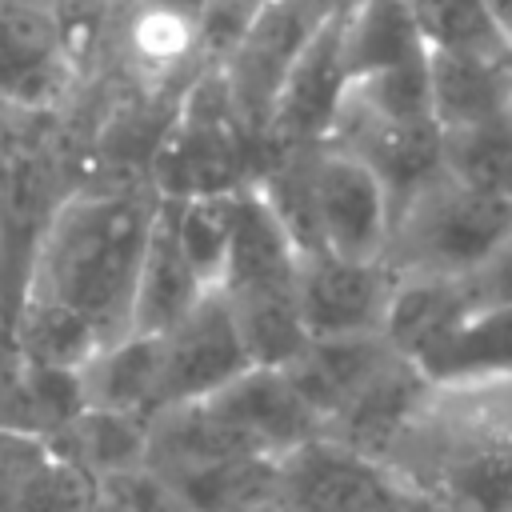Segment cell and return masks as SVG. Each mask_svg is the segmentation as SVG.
<instances>
[{
	"instance_id": "obj_1",
	"label": "cell",
	"mask_w": 512,
	"mask_h": 512,
	"mask_svg": "<svg viewBox=\"0 0 512 512\" xmlns=\"http://www.w3.org/2000/svg\"><path fill=\"white\" fill-rule=\"evenodd\" d=\"M160 196L148 180L92 184L72 192L32 244L20 292L56 300L80 316L100 344L132 336V292Z\"/></svg>"
},
{
	"instance_id": "obj_2",
	"label": "cell",
	"mask_w": 512,
	"mask_h": 512,
	"mask_svg": "<svg viewBox=\"0 0 512 512\" xmlns=\"http://www.w3.org/2000/svg\"><path fill=\"white\" fill-rule=\"evenodd\" d=\"M216 288L256 364L284 368L300 356L308 344L300 320V252L252 184L240 192V216Z\"/></svg>"
},
{
	"instance_id": "obj_3",
	"label": "cell",
	"mask_w": 512,
	"mask_h": 512,
	"mask_svg": "<svg viewBox=\"0 0 512 512\" xmlns=\"http://www.w3.org/2000/svg\"><path fill=\"white\" fill-rule=\"evenodd\" d=\"M256 144L240 128L220 72H196L152 144L148 184L160 200H196L240 192L256 176Z\"/></svg>"
},
{
	"instance_id": "obj_4",
	"label": "cell",
	"mask_w": 512,
	"mask_h": 512,
	"mask_svg": "<svg viewBox=\"0 0 512 512\" xmlns=\"http://www.w3.org/2000/svg\"><path fill=\"white\" fill-rule=\"evenodd\" d=\"M512 240V200L440 176L396 220L384 264L396 276H468Z\"/></svg>"
},
{
	"instance_id": "obj_5",
	"label": "cell",
	"mask_w": 512,
	"mask_h": 512,
	"mask_svg": "<svg viewBox=\"0 0 512 512\" xmlns=\"http://www.w3.org/2000/svg\"><path fill=\"white\" fill-rule=\"evenodd\" d=\"M344 4L332 0H264L240 36V44L228 52V60L216 68L224 80V92L232 100V112L240 128L252 136L256 152L272 124L276 100L288 84V72L296 68L308 40L320 32V24Z\"/></svg>"
},
{
	"instance_id": "obj_6",
	"label": "cell",
	"mask_w": 512,
	"mask_h": 512,
	"mask_svg": "<svg viewBox=\"0 0 512 512\" xmlns=\"http://www.w3.org/2000/svg\"><path fill=\"white\" fill-rule=\"evenodd\" d=\"M256 368L236 316L220 288H208L200 304L160 336V412L196 404Z\"/></svg>"
},
{
	"instance_id": "obj_7",
	"label": "cell",
	"mask_w": 512,
	"mask_h": 512,
	"mask_svg": "<svg viewBox=\"0 0 512 512\" xmlns=\"http://www.w3.org/2000/svg\"><path fill=\"white\" fill-rule=\"evenodd\" d=\"M280 504L292 512H408V496L380 460H368L328 436L280 456Z\"/></svg>"
},
{
	"instance_id": "obj_8",
	"label": "cell",
	"mask_w": 512,
	"mask_h": 512,
	"mask_svg": "<svg viewBox=\"0 0 512 512\" xmlns=\"http://www.w3.org/2000/svg\"><path fill=\"white\" fill-rule=\"evenodd\" d=\"M312 184L324 252L344 260H384L392 240V200L380 176L352 152L320 144Z\"/></svg>"
},
{
	"instance_id": "obj_9",
	"label": "cell",
	"mask_w": 512,
	"mask_h": 512,
	"mask_svg": "<svg viewBox=\"0 0 512 512\" xmlns=\"http://www.w3.org/2000/svg\"><path fill=\"white\" fill-rule=\"evenodd\" d=\"M348 8V4H344ZM344 8H336L320 32L308 40L300 52L296 68L288 72V84L276 100L272 124L260 140V152H300V148H320L328 144L340 108L348 100V72H344Z\"/></svg>"
},
{
	"instance_id": "obj_10",
	"label": "cell",
	"mask_w": 512,
	"mask_h": 512,
	"mask_svg": "<svg viewBox=\"0 0 512 512\" xmlns=\"http://www.w3.org/2000/svg\"><path fill=\"white\" fill-rule=\"evenodd\" d=\"M200 404L248 456H288L324 432L320 416L308 408L284 368L256 364Z\"/></svg>"
},
{
	"instance_id": "obj_11",
	"label": "cell",
	"mask_w": 512,
	"mask_h": 512,
	"mask_svg": "<svg viewBox=\"0 0 512 512\" xmlns=\"http://www.w3.org/2000/svg\"><path fill=\"white\" fill-rule=\"evenodd\" d=\"M392 284L396 272L384 260H344L336 252L300 256V320L308 340L380 332Z\"/></svg>"
},
{
	"instance_id": "obj_12",
	"label": "cell",
	"mask_w": 512,
	"mask_h": 512,
	"mask_svg": "<svg viewBox=\"0 0 512 512\" xmlns=\"http://www.w3.org/2000/svg\"><path fill=\"white\" fill-rule=\"evenodd\" d=\"M396 352L380 332L372 336H328V340H308L292 364H284L288 380L296 392L308 400V408L328 424L352 396H360L388 364Z\"/></svg>"
},
{
	"instance_id": "obj_13",
	"label": "cell",
	"mask_w": 512,
	"mask_h": 512,
	"mask_svg": "<svg viewBox=\"0 0 512 512\" xmlns=\"http://www.w3.org/2000/svg\"><path fill=\"white\" fill-rule=\"evenodd\" d=\"M204 292H208L204 280L196 276V268L180 252L168 204L160 200L152 232H148V244H144L136 292H132V336H164V332H172L200 304Z\"/></svg>"
},
{
	"instance_id": "obj_14",
	"label": "cell",
	"mask_w": 512,
	"mask_h": 512,
	"mask_svg": "<svg viewBox=\"0 0 512 512\" xmlns=\"http://www.w3.org/2000/svg\"><path fill=\"white\" fill-rule=\"evenodd\" d=\"M428 388V380L416 372V364L408 360H392L360 396H352L328 424L320 436L368 456V460H380L392 440L408 428L416 404H420V392Z\"/></svg>"
},
{
	"instance_id": "obj_15",
	"label": "cell",
	"mask_w": 512,
	"mask_h": 512,
	"mask_svg": "<svg viewBox=\"0 0 512 512\" xmlns=\"http://www.w3.org/2000/svg\"><path fill=\"white\" fill-rule=\"evenodd\" d=\"M416 372L428 380V388H452V384L512 376V308L464 312L416 360Z\"/></svg>"
},
{
	"instance_id": "obj_16",
	"label": "cell",
	"mask_w": 512,
	"mask_h": 512,
	"mask_svg": "<svg viewBox=\"0 0 512 512\" xmlns=\"http://www.w3.org/2000/svg\"><path fill=\"white\" fill-rule=\"evenodd\" d=\"M464 312H472L464 276H396L380 336L400 360L416 364Z\"/></svg>"
},
{
	"instance_id": "obj_17",
	"label": "cell",
	"mask_w": 512,
	"mask_h": 512,
	"mask_svg": "<svg viewBox=\"0 0 512 512\" xmlns=\"http://www.w3.org/2000/svg\"><path fill=\"white\" fill-rule=\"evenodd\" d=\"M76 376L84 408L152 420L160 412V336H124L100 348Z\"/></svg>"
},
{
	"instance_id": "obj_18",
	"label": "cell",
	"mask_w": 512,
	"mask_h": 512,
	"mask_svg": "<svg viewBox=\"0 0 512 512\" xmlns=\"http://www.w3.org/2000/svg\"><path fill=\"white\" fill-rule=\"evenodd\" d=\"M340 52H344L348 84H356L384 68L408 64L424 56L428 48H424V36L416 28L408 0H352L344 8Z\"/></svg>"
},
{
	"instance_id": "obj_19",
	"label": "cell",
	"mask_w": 512,
	"mask_h": 512,
	"mask_svg": "<svg viewBox=\"0 0 512 512\" xmlns=\"http://www.w3.org/2000/svg\"><path fill=\"white\" fill-rule=\"evenodd\" d=\"M428 76H432V116L444 132L480 124L512 104V60L428 52Z\"/></svg>"
},
{
	"instance_id": "obj_20",
	"label": "cell",
	"mask_w": 512,
	"mask_h": 512,
	"mask_svg": "<svg viewBox=\"0 0 512 512\" xmlns=\"http://www.w3.org/2000/svg\"><path fill=\"white\" fill-rule=\"evenodd\" d=\"M56 456L76 464L80 472L108 480L124 476L148 464V420L128 416V412H104V408H84L56 440Z\"/></svg>"
},
{
	"instance_id": "obj_21",
	"label": "cell",
	"mask_w": 512,
	"mask_h": 512,
	"mask_svg": "<svg viewBox=\"0 0 512 512\" xmlns=\"http://www.w3.org/2000/svg\"><path fill=\"white\" fill-rule=\"evenodd\" d=\"M444 176L460 188L512 200V104L480 124L444 132Z\"/></svg>"
},
{
	"instance_id": "obj_22",
	"label": "cell",
	"mask_w": 512,
	"mask_h": 512,
	"mask_svg": "<svg viewBox=\"0 0 512 512\" xmlns=\"http://www.w3.org/2000/svg\"><path fill=\"white\" fill-rule=\"evenodd\" d=\"M428 52L512 60V44L496 28L484 0H408Z\"/></svg>"
},
{
	"instance_id": "obj_23",
	"label": "cell",
	"mask_w": 512,
	"mask_h": 512,
	"mask_svg": "<svg viewBox=\"0 0 512 512\" xmlns=\"http://www.w3.org/2000/svg\"><path fill=\"white\" fill-rule=\"evenodd\" d=\"M244 192V188H240ZM240 192H220V196H196V200H164L172 216V232L180 240V252L204 280V288L220 284L236 216H240Z\"/></svg>"
},
{
	"instance_id": "obj_24",
	"label": "cell",
	"mask_w": 512,
	"mask_h": 512,
	"mask_svg": "<svg viewBox=\"0 0 512 512\" xmlns=\"http://www.w3.org/2000/svg\"><path fill=\"white\" fill-rule=\"evenodd\" d=\"M348 104H356L364 116L384 124H424L432 116V76H428V52L384 68L376 76H364L348 88Z\"/></svg>"
},
{
	"instance_id": "obj_25",
	"label": "cell",
	"mask_w": 512,
	"mask_h": 512,
	"mask_svg": "<svg viewBox=\"0 0 512 512\" xmlns=\"http://www.w3.org/2000/svg\"><path fill=\"white\" fill-rule=\"evenodd\" d=\"M16 512H108V504H104V488L96 476L56 456L40 472V480L24 492Z\"/></svg>"
},
{
	"instance_id": "obj_26",
	"label": "cell",
	"mask_w": 512,
	"mask_h": 512,
	"mask_svg": "<svg viewBox=\"0 0 512 512\" xmlns=\"http://www.w3.org/2000/svg\"><path fill=\"white\" fill-rule=\"evenodd\" d=\"M452 496L468 512H512V448L464 460L452 472Z\"/></svg>"
},
{
	"instance_id": "obj_27",
	"label": "cell",
	"mask_w": 512,
	"mask_h": 512,
	"mask_svg": "<svg viewBox=\"0 0 512 512\" xmlns=\"http://www.w3.org/2000/svg\"><path fill=\"white\" fill-rule=\"evenodd\" d=\"M472 308H512V240L496 248L476 272L464 276Z\"/></svg>"
},
{
	"instance_id": "obj_28",
	"label": "cell",
	"mask_w": 512,
	"mask_h": 512,
	"mask_svg": "<svg viewBox=\"0 0 512 512\" xmlns=\"http://www.w3.org/2000/svg\"><path fill=\"white\" fill-rule=\"evenodd\" d=\"M244 512H292V508L280 504V500H272V504H256V508H244Z\"/></svg>"
}]
</instances>
